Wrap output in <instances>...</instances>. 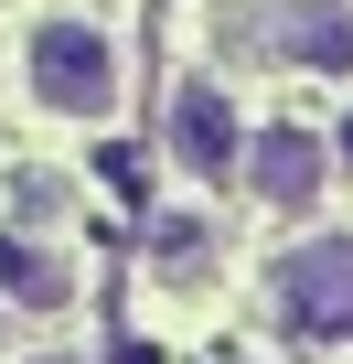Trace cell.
Masks as SVG:
<instances>
[{"mask_svg": "<svg viewBox=\"0 0 353 364\" xmlns=\"http://www.w3.org/2000/svg\"><path fill=\"white\" fill-rule=\"evenodd\" d=\"M0 300H11V311H65L75 300V268L54 247H33V236H0Z\"/></svg>", "mask_w": 353, "mask_h": 364, "instance_id": "6", "label": "cell"}, {"mask_svg": "<svg viewBox=\"0 0 353 364\" xmlns=\"http://www.w3.org/2000/svg\"><path fill=\"white\" fill-rule=\"evenodd\" d=\"M225 43L278 75H353V0H225Z\"/></svg>", "mask_w": 353, "mask_h": 364, "instance_id": "1", "label": "cell"}, {"mask_svg": "<svg viewBox=\"0 0 353 364\" xmlns=\"http://www.w3.org/2000/svg\"><path fill=\"white\" fill-rule=\"evenodd\" d=\"M161 129H171V161H183L193 182H225V171H236V150H246V129H236V107H225V86H214V75H183V86H171Z\"/></svg>", "mask_w": 353, "mask_h": 364, "instance_id": "4", "label": "cell"}, {"mask_svg": "<svg viewBox=\"0 0 353 364\" xmlns=\"http://www.w3.org/2000/svg\"><path fill=\"white\" fill-rule=\"evenodd\" d=\"M268 300H278L289 332H310V343H353V236H310V247H289V257L268 268Z\"/></svg>", "mask_w": 353, "mask_h": 364, "instance_id": "3", "label": "cell"}, {"mask_svg": "<svg viewBox=\"0 0 353 364\" xmlns=\"http://www.w3.org/2000/svg\"><path fill=\"white\" fill-rule=\"evenodd\" d=\"M0 343H11V300H0Z\"/></svg>", "mask_w": 353, "mask_h": 364, "instance_id": "8", "label": "cell"}, {"mask_svg": "<svg viewBox=\"0 0 353 364\" xmlns=\"http://www.w3.org/2000/svg\"><path fill=\"white\" fill-rule=\"evenodd\" d=\"M236 171H246V193H257V204L300 215L321 182H332V139H310V129H257V139L236 150Z\"/></svg>", "mask_w": 353, "mask_h": 364, "instance_id": "5", "label": "cell"}, {"mask_svg": "<svg viewBox=\"0 0 353 364\" xmlns=\"http://www.w3.org/2000/svg\"><path fill=\"white\" fill-rule=\"evenodd\" d=\"M332 161H342V171H353V118H342V150H332Z\"/></svg>", "mask_w": 353, "mask_h": 364, "instance_id": "7", "label": "cell"}, {"mask_svg": "<svg viewBox=\"0 0 353 364\" xmlns=\"http://www.w3.org/2000/svg\"><path fill=\"white\" fill-rule=\"evenodd\" d=\"M54 364H75V353H54Z\"/></svg>", "mask_w": 353, "mask_h": 364, "instance_id": "9", "label": "cell"}, {"mask_svg": "<svg viewBox=\"0 0 353 364\" xmlns=\"http://www.w3.org/2000/svg\"><path fill=\"white\" fill-rule=\"evenodd\" d=\"M22 65H33V107H43V118H75V129H107V118H118V43H107L97 22L43 11L33 43H22Z\"/></svg>", "mask_w": 353, "mask_h": 364, "instance_id": "2", "label": "cell"}]
</instances>
